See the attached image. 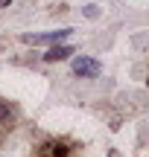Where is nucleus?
<instances>
[{"instance_id":"7ed1b4c3","label":"nucleus","mask_w":149,"mask_h":157,"mask_svg":"<svg viewBox=\"0 0 149 157\" xmlns=\"http://www.w3.org/2000/svg\"><path fill=\"white\" fill-rule=\"evenodd\" d=\"M73 56V47H67V44H53L50 50L44 52V61H64V58H70Z\"/></svg>"},{"instance_id":"20e7f679","label":"nucleus","mask_w":149,"mask_h":157,"mask_svg":"<svg viewBox=\"0 0 149 157\" xmlns=\"http://www.w3.org/2000/svg\"><path fill=\"white\" fill-rule=\"evenodd\" d=\"M6 119H12V108L6 99H0V122H6Z\"/></svg>"},{"instance_id":"39448f33","label":"nucleus","mask_w":149,"mask_h":157,"mask_svg":"<svg viewBox=\"0 0 149 157\" xmlns=\"http://www.w3.org/2000/svg\"><path fill=\"white\" fill-rule=\"evenodd\" d=\"M85 17H99V6H85Z\"/></svg>"},{"instance_id":"423d86ee","label":"nucleus","mask_w":149,"mask_h":157,"mask_svg":"<svg viewBox=\"0 0 149 157\" xmlns=\"http://www.w3.org/2000/svg\"><path fill=\"white\" fill-rule=\"evenodd\" d=\"M9 3H12V0H0V6H9Z\"/></svg>"},{"instance_id":"f03ea898","label":"nucleus","mask_w":149,"mask_h":157,"mask_svg":"<svg viewBox=\"0 0 149 157\" xmlns=\"http://www.w3.org/2000/svg\"><path fill=\"white\" fill-rule=\"evenodd\" d=\"M70 32H73V29H58V32H44V35H23V41H26V44H58V41H64Z\"/></svg>"},{"instance_id":"f257e3e1","label":"nucleus","mask_w":149,"mask_h":157,"mask_svg":"<svg viewBox=\"0 0 149 157\" xmlns=\"http://www.w3.org/2000/svg\"><path fill=\"white\" fill-rule=\"evenodd\" d=\"M70 67H73V73L79 78H94V76L103 73V64H99L97 58H91V56H76Z\"/></svg>"}]
</instances>
